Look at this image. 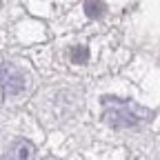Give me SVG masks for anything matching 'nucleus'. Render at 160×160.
<instances>
[{"label":"nucleus","instance_id":"nucleus-4","mask_svg":"<svg viewBox=\"0 0 160 160\" xmlns=\"http://www.w3.org/2000/svg\"><path fill=\"white\" fill-rule=\"evenodd\" d=\"M87 58H89V53H87L85 47H80V49H73V51H71V60H73V62H87Z\"/></svg>","mask_w":160,"mask_h":160},{"label":"nucleus","instance_id":"nucleus-1","mask_svg":"<svg viewBox=\"0 0 160 160\" xmlns=\"http://www.w3.org/2000/svg\"><path fill=\"white\" fill-rule=\"evenodd\" d=\"M105 118L113 127H136L140 122H147L151 118V111L142 109L136 102H127V100H107Z\"/></svg>","mask_w":160,"mask_h":160},{"label":"nucleus","instance_id":"nucleus-3","mask_svg":"<svg viewBox=\"0 0 160 160\" xmlns=\"http://www.w3.org/2000/svg\"><path fill=\"white\" fill-rule=\"evenodd\" d=\"M33 156H36V147L29 140H20L7 151L5 160H33Z\"/></svg>","mask_w":160,"mask_h":160},{"label":"nucleus","instance_id":"nucleus-5","mask_svg":"<svg viewBox=\"0 0 160 160\" xmlns=\"http://www.w3.org/2000/svg\"><path fill=\"white\" fill-rule=\"evenodd\" d=\"M98 9H102L100 5H96V2H87V13L91 16V18H96V16H100V11Z\"/></svg>","mask_w":160,"mask_h":160},{"label":"nucleus","instance_id":"nucleus-2","mask_svg":"<svg viewBox=\"0 0 160 160\" xmlns=\"http://www.w3.org/2000/svg\"><path fill=\"white\" fill-rule=\"evenodd\" d=\"M0 85L5 87L7 93H18L25 87V78L11 67H0Z\"/></svg>","mask_w":160,"mask_h":160}]
</instances>
